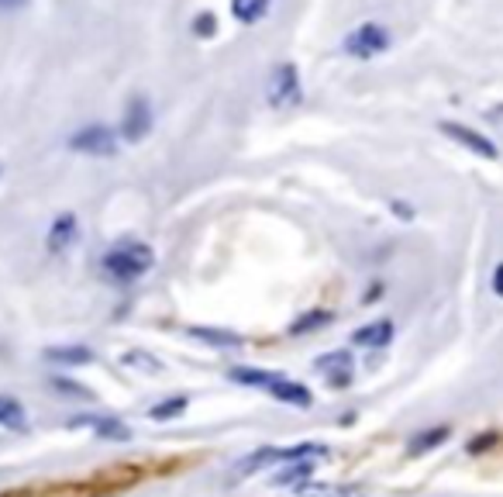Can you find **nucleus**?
<instances>
[{
  "instance_id": "obj_1",
  "label": "nucleus",
  "mask_w": 503,
  "mask_h": 497,
  "mask_svg": "<svg viewBox=\"0 0 503 497\" xmlns=\"http://www.w3.org/2000/svg\"><path fill=\"white\" fill-rule=\"evenodd\" d=\"M235 384H245V387H259L265 394H273L276 401H283V405H297V407H310V390L304 384H297V380H286L283 373H269V370H252V366H235L231 373H228Z\"/></svg>"
},
{
  "instance_id": "obj_2",
  "label": "nucleus",
  "mask_w": 503,
  "mask_h": 497,
  "mask_svg": "<svg viewBox=\"0 0 503 497\" xmlns=\"http://www.w3.org/2000/svg\"><path fill=\"white\" fill-rule=\"evenodd\" d=\"M155 256L145 242H121L104 256V273L117 283H132L152 270Z\"/></svg>"
},
{
  "instance_id": "obj_3",
  "label": "nucleus",
  "mask_w": 503,
  "mask_h": 497,
  "mask_svg": "<svg viewBox=\"0 0 503 497\" xmlns=\"http://www.w3.org/2000/svg\"><path fill=\"white\" fill-rule=\"evenodd\" d=\"M390 46H394V35H390L386 24L379 22H362L342 39V52L351 56V59H376V56H383Z\"/></svg>"
},
{
  "instance_id": "obj_4",
  "label": "nucleus",
  "mask_w": 503,
  "mask_h": 497,
  "mask_svg": "<svg viewBox=\"0 0 503 497\" xmlns=\"http://www.w3.org/2000/svg\"><path fill=\"white\" fill-rule=\"evenodd\" d=\"M265 100L276 108V111H290L304 100V87H300V73L293 63H280V66L269 73V87H265Z\"/></svg>"
},
{
  "instance_id": "obj_5",
  "label": "nucleus",
  "mask_w": 503,
  "mask_h": 497,
  "mask_svg": "<svg viewBox=\"0 0 503 497\" xmlns=\"http://www.w3.org/2000/svg\"><path fill=\"white\" fill-rule=\"evenodd\" d=\"M117 132L108 128V125H87V128H80V132H73L69 135V149L73 153H83V156H114L117 153Z\"/></svg>"
},
{
  "instance_id": "obj_6",
  "label": "nucleus",
  "mask_w": 503,
  "mask_h": 497,
  "mask_svg": "<svg viewBox=\"0 0 503 497\" xmlns=\"http://www.w3.org/2000/svg\"><path fill=\"white\" fill-rule=\"evenodd\" d=\"M438 128H441V135H448L452 142H459L462 149L476 153L480 159H500V149L493 145V138L480 135V132H476V128H469V125H459V121H441Z\"/></svg>"
},
{
  "instance_id": "obj_7",
  "label": "nucleus",
  "mask_w": 503,
  "mask_h": 497,
  "mask_svg": "<svg viewBox=\"0 0 503 497\" xmlns=\"http://www.w3.org/2000/svg\"><path fill=\"white\" fill-rule=\"evenodd\" d=\"M149 132H152V104L145 97H134V100H128V108H125L117 135L125 138V142H142Z\"/></svg>"
},
{
  "instance_id": "obj_8",
  "label": "nucleus",
  "mask_w": 503,
  "mask_h": 497,
  "mask_svg": "<svg viewBox=\"0 0 503 497\" xmlns=\"http://www.w3.org/2000/svg\"><path fill=\"white\" fill-rule=\"evenodd\" d=\"M76 235H80V222H76V214H59L52 228H48V248L52 252H66L73 242H76Z\"/></svg>"
},
{
  "instance_id": "obj_9",
  "label": "nucleus",
  "mask_w": 503,
  "mask_h": 497,
  "mask_svg": "<svg viewBox=\"0 0 503 497\" xmlns=\"http://www.w3.org/2000/svg\"><path fill=\"white\" fill-rule=\"evenodd\" d=\"M394 339V321H372L366 328H359L355 336H351V345H366V349H379V345H386V342Z\"/></svg>"
},
{
  "instance_id": "obj_10",
  "label": "nucleus",
  "mask_w": 503,
  "mask_h": 497,
  "mask_svg": "<svg viewBox=\"0 0 503 497\" xmlns=\"http://www.w3.org/2000/svg\"><path fill=\"white\" fill-rule=\"evenodd\" d=\"M73 425H93L97 439H114V442H125L128 439V429L117 418H76Z\"/></svg>"
},
{
  "instance_id": "obj_11",
  "label": "nucleus",
  "mask_w": 503,
  "mask_h": 497,
  "mask_svg": "<svg viewBox=\"0 0 503 497\" xmlns=\"http://www.w3.org/2000/svg\"><path fill=\"white\" fill-rule=\"evenodd\" d=\"M317 370L321 373H328L331 380L338 387H345L349 384V370H351V362L345 353H331V356H321V362H317Z\"/></svg>"
},
{
  "instance_id": "obj_12",
  "label": "nucleus",
  "mask_w": 503,
  "mask_h": 497,
  "mask_svg": "<svg viewBox=\"0 0 503 497\" xmlns=\"http://www.w3.org/2000/svg\"><path fill=\"white\" fill-rule=\"evenodd\" d=\"M231 14L241 24H256L269 14V0H231Z\"/></svg>"
},
{
  "instance_id": "obj_13",
  "label": "nucleus",
  "mask_w": 503,
  "mask_h": 497,
  "mask_svg": "<svg viewBox=\"0 0 503 497\" xmlns=\"http://www.w3.org/2000/svg\"><path fill=\"white\" fill-rule=\"evenodd\" d=\"M194 339L207 342V345H221V349H235V345H241V336H235V332H224V328H200V325H194V328H186Z\"/></svg>"
},
{
  "instance_id": "obj_14",
  "label": "nucleus",
  "mask_w": 503,
  "mask_h": 497,
  "mask_svg": "<svg viewBox=\"0 0 503 497\" xmlns=\"http://www.w3.org/2000/svg\"><path fill=\"white\" fill-rule=\"evenodd\" d=\"M24 425V407L22 401L0 394V429H22Z\"/></svg>"
},
{
  "instance_id": "obj_15",
  "label": "nucleus",
  "mask_w": 503,
  "mask_h": 497,
  "mask_svg": "<svg viewBox=\"0 0 503 497\" xmlns=\"http://www.w3.org/2000/svg\"><path fill=\"white\" fill-rule=\"evenodd\" d=\"M45 360L52 362H90L93 353L87 345H56V349H45Z\"/></svg>"
},
{
  "instance_id": "obj_16",
  "label": "nucleus",
  "mask_w": 503,
  "mask_h": 497,
  "mask_svg": "<svg viewBox=\"0 0 503 497\" xmlns=\"http://www.w3.org/2000/svg\"><path fill=\"white\" fill-rule=\"evenodd\" d=\"M445 439H448V429H431V432H424V435H414V439H411V456H421V452L435 449Z\"/></svg>"
},
{
  "instance_id": "obj_17",
  "label": "nucleus",
  "mask_w": 503,
  "mask_h": 497,
  "mask_svg": "<svg viewBox=\"0 0 503 497\" xmlns=\"http://www.w3.org/2000/svg\"><path fill=\"white\" fill-rule=\"evenodd\" d=\"M190 28H194L197 39H214V35H218V18H214L211 11H200Z\"/></svg>"
},
{
  "instance_id": "obj_18",
  "label": "nucleus",
  "mask_w": 503,
  "mask_h": 497,
  "mask_svg": "<svg viewBox=\"0 0 503 497\" xmlns=\"http://www.w3.org/2000/svg\"><path fill=\"white\" fill-rule=\"evenodd\" d=\"M179 411H186V397H173V401H162V405H155L149 414H152L155 422H169V418H176Z\"/></svg>"
},
{
  "instance_id": "obj_19",
  "label": "nucleus",
  "mask_w": 503,
  "mask_h": 497,
  "mask_svg": "<svg viewBox=\"0 0 503 497\" xmlns=\"http://www.w3.org/2000/svg\"><path fill=\"white\" fill-rule=\"evenodd\" d=\"M331 315L328 311H310L307 318H300L297 325H293V336H300V332H307V328H317V325H328Z\"/></svg>"
},
{
  "instance_id": "obj_20",
  "label": "nucleus",
  "mask_w": 503,
  "mask_h": 497,
  "mask_svg": "<svg viewBox=\"0 0 503 497\" xmlns=\"http://www.w3.org/2000/svg\"><path fill=\"white\" fill-rule=\"evenodd\" d=\"M304 497H355L351 487H314V491H304Z\"/></svg>"
},
{
  "instance_id": "obj_21",
  "label": "nucleus",
  "mask_w": 503,
  "mask_h": 497,
  "mask_svg": "<svg viewBox=\"0 0 503 497\" xmlns=\"http://www.w3.org/2000/svg\"><path fill=\"white\" fill-rule=\"evenodd\" d=\"M310 470H314L310 463H300V466H290L286 474L276 476V484H290V480H297V476H310Z\"/></svg>"
},
{
  "instance_id": "obj_22",
  "label": "nucleus",
  "mask_w": 503,
  "mask_h": 497,
  "mask_svg": "<svg viewBox=\"0 0 503 497\" xmlns=\"http://www.w3.org/2000/svg\"><path fill=\"white\" fill-rule=\"evenodd\" d=\"M28 0H0V11H22Z\"/></svg>"
},
{
  "instance_id": "obj_23",
  "label": "nucleus",
  "mask_w": 503,
  "mask_h": 497,
  "mask_svg": "<svg viewBox=\"0 0 503 497\" xmlns=\"http://www.w3.org/2000/svg\"><path fill=\"white\" fill-rule=\"evenodd\" d=\"M493 291H497V294L503 297V263L497 266V276H493Z\"/></svg>"
}]
</instances>
